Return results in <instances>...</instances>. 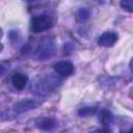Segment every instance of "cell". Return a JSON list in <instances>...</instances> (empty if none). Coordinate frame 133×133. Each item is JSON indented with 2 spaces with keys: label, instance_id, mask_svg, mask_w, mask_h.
Instances as JSON below:
<instances>
[{
  "label": "cell",
  "instance_id": "9c48e42d",
  "mask_svg": "<svg viewBox=\"0 0 133 133\" xmlns=\"http://www.w3.org/2000/svg\"><path fill=\"white\" fill-rule=\"evenodd\" d=\"M101 123L104 125V126H107L111 123L112 121V114L110 113V111L108 110H103L102 113H101V118H100Z\"/></svg>",
  "mask_w": 133,
  "mask_h": 133
},
{
  "label": "cell",
  "instance_id": "7c38bea8",
  "mask_svg": "<svg viewBox=\"0 0 133 133\" xmlns=\"http://www.w3.org/2000/svg\"><path fill=\"white\" fill-rule=\"evenodd\" d=\"M121 7L125 10H127L128 12H132L133 11V1L132 0H121L119 3Z\"/></svg>",
  "mask_w": 133,
  "mask_h": 133
},
{
  "label": "cell",
  "instance_id": "277c9868",
  "mask_svg": "<svg viewBox=\"0 0 133 133\" xmlns=\"http://www.w3.org/2000/svg\"><path fill=\"white\" fill-rule=\"evenodd\" d=\"M39 105V103L35 100H31V99H23L19 102H17L14 106H12V110L19 114V113H23L25 111H28V110H31V109H34L36 108L37 106Z\"/></svg>",
  "mask_w": 133,
  "mask_h": 133
},
{
  "label": "cell",
  "instance_id": "8fae6325",
  "mask_svg": "<svg viewBox=\"0 0 133 133\" xmlns=\"http://www.w3.org/2000/svg\"><path fill=\"white\" fill-rule=\"evenodd\" d=\"M90 16V10L86 7H81L78 11V19L80 21H86L89 19Z\"/></svg>",
  "mask_w": 133,
  "mask_h": 133
},
{
  "label": "cell",
  "instance_id": "6da1fadb",
  "mask_svg": "<svg viewBox=\"0 0 133 133\" xmlns=\"http://www.w3.org/2000/svg\"><path fill=\"white\" fill-rule=\"evenodd\" d=\"M60 83V78L54 74L38 76L31 84V90L34 95L45 96L53 91Z\"/></svg>",
  "mask_w": 133,
  "mask_h": 133
},
{
  "label": "cell",
  "instance_id": "30bf717a",
  "mask_svg": "<svg viewBox=\"0 0 133 133\" xmlns=\"http://www.w3.org/2000/svg\"><path fill=\"white\" fill-rule=\"evenodd\" d=\"M96 111V108L95 107H90V106H86V107H82L78 110V114L80 116H88V115H91L94 114Z\"/></svg>",
  "mask_w": 133,
  "mask_h": 133
},
{
  "label": "cell",
  "instance_id": "4fadbf2b",
  "mask_svg": "<svg viewBox=\"0 0 133 133\" xmlns=\"http://www.w3.org/2000/svg\"><path fill=\"white\" fill-rule=\"evenodd\" d=\"M7 70V64L5 62H0V76H2Z\"/></svg>",
  "mask_w": 133,
  "mask_h": 133
},
{
  "label": "cell",
  "instance_id": "5bb4252c",
  "mask_svg": "<svg viewBox=\"0 0 133 133\" xmlns=\"http://www.w3.org/2000/svg\"><path fill=\"white\" fill-rule=\"evenodd\" d=\"M26 2H34V1H38V0H25Z\"/></svg>",
  "mask_w": 133,
  "mask_h": 133
},
{
  "label": "cell",
  "instance_id": "3957f363",
  "mask_svg": "<svg viewBox=\"0 0 133 133\" xmlns=\"http://www.w3.org/2000/svg\"><path fill=\"white\" fill-rule=\"evenodd\" d=\"M54 46L50 41H43L36 49L37 59H48L54 54Z\"/></svg>",
  "mask_w": 133,
  "mask_h": 133
},
{
  "label": "cell",
  "instance_id": "5b68a950",
  "mask_svg": "<svg viewBox=\"0 0 133 133\" xmlns=\"http://www.w3.org/2000/svg\"><path fill=\"white\" fill-rule=\"evenodd\" d=\"M54 70L56 74L62 77H69L74 73V65L71 61L61 60L54 64Z\"/></svg>",
  "mask_w": 133,
  "mask_h": 133
},
{
  "label": "cell",
  "instance_id": "7a4b0ae2",
  "mask_svg": "<svg viewBox=\"0 0 133 133\" xmlns=\"http://www.w3.org/2000/svg\"><path fill=\"white\" fill-rule=\"evenodd\" d=\"M53 25V21L50 16L48 15H39L32 19L31 29L33 32H43L50 29Z\"/></svg>",
  "mask_w": 133,
  "mask_h": 133
},
{
  "label": "cell",
  "instance_id": "52a82bcc",
  "mask_svg": "<svg viewBox=\"0 0 133 133\" xmlns=\"http://www.w3.org/2000/svg\"><path fill=\"white\" fill-rule=\"evenodd\" d=\"M35 126L43 131L53 130L57 126V122L53 117H39L35 121Z\"/></svg>",
  "mask_w": 133,
  "mask_h": 133
},
{
  "label": "cell",
  "instance_id": "ba28073f",
  "mask_svg": "<svg viewBox=\"0 0 133 133\" xmlns=\"http://www.w3.org/2000/svg\"><path fill=\"white\" fill-rule=\"evenodd\" d=\"M27 81H28V77L23 73H16L11 78L12 85L17 89H23L26 86Z\"/></svg>",
  "mask_w": 133,
  "mask_h": 133
},
{
  "label": "cell",
  "instance_id": "8992f818",
  "mask_svg": "<svg viewBox=\"0 0 133 133\" xmlns=\"http://www.w3.org/2000/svg\"><path fill=\"white\" fill-rule=\"evenodd\" d=\"M117 41V34L113 31L104 32L98 39V44L102 47H112Z\"/></svg>",
  "mask_w": 133,
  "mask_h": 133
}]
</instances>
